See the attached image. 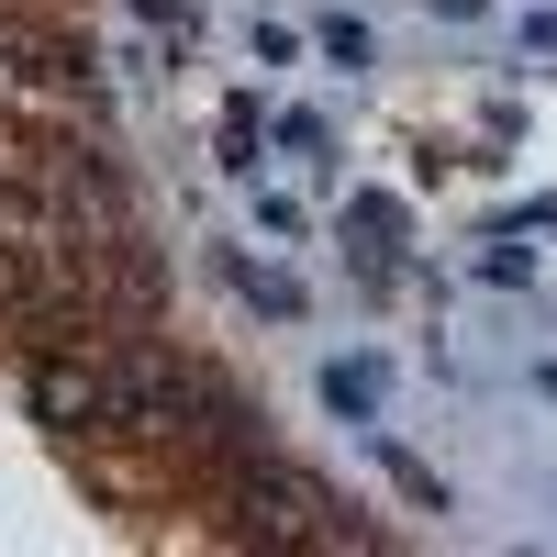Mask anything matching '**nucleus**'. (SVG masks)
Listing matches in <instances>:
<instances>
[{
	"mask_svg": "<svg viewBox=\"0 0 557 557\" xmlns=\"http://www.w3.org/2000/svg\"><path fill=\"white\" fill-rule=\"evenodd\" d=\"M323 401H335V412H368V401H380V368H335V380H323Z\"/></svg>",
	"mask_w": 557,
	"mask_h": 557,
	"instance_id": "nucleus-1",
	"label": "nucleus"
}]
</instances>
